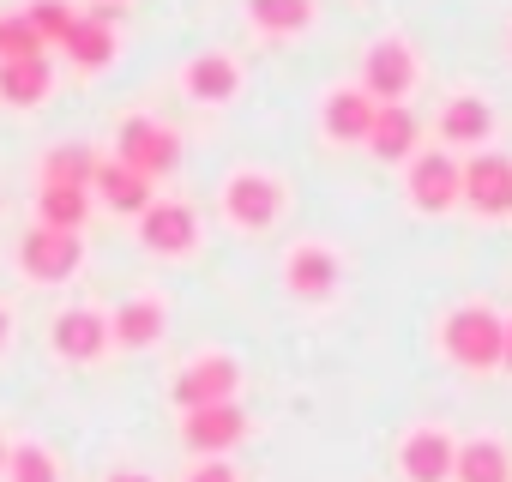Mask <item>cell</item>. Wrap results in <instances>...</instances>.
Returning a JSON list of instances; mask_svg holds the SVG:
<instances>
[{
  "instance_id": "23",
  "label": "cell",
  "mask_w": 512,
  "mask_h": 482,
  "mask_svg": "<svg viewBox=\"0 0 512 482\" xmlns=\"http://www.w3.org/2000/svg\"><path fill=\"white\" fill-rule=\"evenodd\" d=\"M61 49H67L79 67H109V61H115V37H109L103 19H73V31H67Z\"/></svg>"
},
{
  "instance_id": "25",
  "label": "cell",
  "mask_w": 512,
  "mask_h": 482,
  "mask_svg": "<svg viewBox=\"0 0 512 482\" xmlns=\"http://www.w3.org/2000/svg\"><path fill=\"white\" fill-rule=\"evenodd\" d=\"M37 217L49 229H79L91 217V199H85V187H43L37 193Z\"/></svg>"
},
{
  "instance_id": "29",
  "label": "cell",
  "mask_w": 512,
  "mask_h": 482,
  "mask_svg": "<svg viewBox=\"0 0 512 482\" xmlns=\"http://www.w3.org/2000/svg\"><path fill=\"white\" fill-rule=\"evenodd\" d=\"M187 482H241V476H235L223 458H205V464H193V470H187Z\"/></svg>"
},
{
  "instance_id": "13",
  "label": "cell",
  "mask_w": 512,
  "mask_h": 482,
  "mask_svg": "<svg viewBox=\"0 0 512 482\" xmlns=\"http://www.w3.org/2000/svg\"><path fill=\"white\" fill-rule=\"evenodd\" d=\"M284 284L302 296V302H320V296H332L338 290V254L332 248H290V260H284Z\"/></svg>"
},
{
  "instance_id": "32",
  "label": "cell",
  "mask_w": 512,
  "mask_h": 482,
  "mask_svg": "<svg viewBox=\"0 0 512 482\" xmlns=\"http://www.w3.org/2000/svg\"><path fill=\"white\" fill-rule=\"evenodd\" d=\"M0 344H7V308H0Z\"/></svg>"
},
{
  "instance_id": "2",
  "label": "cell",
  "mask_w": 512,
  "mask_h": 482,
  "mask_svg": "<svg viewBox=\"0 0 512 482\" xmlns=\"http://www.w3.org/2000/svg\"><path fill=\"white\" fill-rule=\"evenodd\" d=\"M115 163L139 169L145 181H163V175H175V163H181V139H175V127H163V121H151V115H127L121 133H115Z\"/></svg>"
},
{
  "instance_id": "31",
  "label": "cell",
  "mask_w": 512,
  "mask_h": 482,
  "mask_svg": "<svg viewBox=\"0 0 512 482\" xmlns=\"http://www.w3.org/2000/svg\"><path fill=\"white\" fill-rule=\"evenodd\" d=\"M109 482H151V476H139V470H121V476H109Z\"/></svg>"
},
{
  "instance_id": "30",
  "label": "cell",
  "mask_w": 512,
  "mask_h": 482,
  "mask_svg": "<svg viewBox=\"0 0 512 482\" xmlns=\"http://www.w3.org/2000/svg\"><path fill=\"white\" fill-rule=\"evenodd\" d=\"M500 368L512 374V320H506V338H500Z\"/></svg>"
},
{
  "instance_id": "9",
  "label": "cell",
  "mask_w": 512,
  "mask_h": 482,
  "mask_svg": "<svg viewBox=\"0 0 512 482\" xmlns=\"http://www.w3.org/2000/svg\"><path fill=\"white\" fill-rule=\"evenodd\" d=\"M139 241H145L151 254H187L193 241H199V217L181 199H151L139 211Z\"/></svg>"
},
{
  "instance_id": "15",
  "label": "cell",
  "mask_w": 512,
  "mask_h": 482,
  "mask_svg": "<svg viewBox=\"0 0 512 482\" xmlns=\"http://www.w3.org/2000/svg\"><path fill=\"white\" fill-rule=\"evenodd\" d=\"M374 109H380V103H374L368 91H332V97H326L320 127H326V139H332V145H356V139H368Z\"/></svg>"
},
{
  "instance_id": "7",
  "label": "cell",
  "mask_w": 512,
  "mask_h": 482,
  "mask_svg": "<svg viewBox=\"0 0 512 482\" xmlns=\"http://www.w3.org/2000/svg\"><path fill=\"white\" fill-rule=\"evenodd\" d=\"M241 434H247V410H241L235 398H229V404H199V410L181 416V440H187V452H205V458L229 452Z\"/></svg>"
},
{
  "instance_id": "17",
  "label": "cell",
  "mask_w": 512,
  "mask_h": 482,
  "mask_svg": "<svg viewBox=\"0 0 512 482\" xmlns=\"http://www.w3.org/2000/svg\"><path fill=\"white\" fill-rule=\"evenodd\" d=\"M91 187L103 193V205H109V211H127V217H139V211L151 205V181H145L139 169H127V163H97Z\"/></svg>"
},
{
  "instance_id": "19",
  "label": "cell",
  "mask_w": 512,
  "mask_h": 482,
  "mask_svg": "<svg viewBox=\"0 0 512 482\" xmlns=\"http://www.w3.org/2000/svg\"><path fill=\"white\" fill-rule=\"evenodd\" d=\"M452 482H512V458L500 440H464L458 458H452Z\"/></svg>"
},
{
  "instance_id": "27",
  "label": "cell",
  "mask_w": 512,
  "mask_h": 482,
  "mask_svg": "<svg viewBox=\"0 0 512 482\" xmlns=\"http://www.w3.org/2000/svg\"><path fill=\"white\" fill-rule=\"evenodd\" d=\"M31 19V31H37V43H67V31H73V7H67V0H37V7L25 13Z\"/></svg>"
},
{
  "instance_id": "12",
  "label": "cell",
  "mask_w": 512,
  "mask_h": 482,
  "mask_svg": "<svg viewBox=\"0 0 512 482\" xmlns=\"http://www.w3.org/2000/svg\"><path fill=\"white\" fill-rule=\"evenodd\" d=\"M49 344H55V356H67V362H97L103 344H109V320H103L97 308H67V314L55 320Z\"/></svg>"
},
{
  "instance_id": "10",
  "label": "cell",
  "mask_w": 512,
  "mask_h": 482,
  "mask_svg": "<svg viewBox=\"0 0 512 482\" xmlns=\"http://www.w3.org/2000/svg\"><path fill=\"white\" fill-rule=\"evenodd\" d=\"M458 193H464V175H458V163L446 151H416L410 157V199H416V211H452Z\"/></svg>"
},
{
  "instance_id": "4",
  "label": "cell",
  "mask_w": 512,
  "mask_h": 482,
  "mask_svg": "<svg viewBox=\"0 0 512 482\" xmlns=\"http://www.w3.org/2000/svg\"><path fill=\"white\" fill-rule=\"evenodd\" d=\"M223 211H229V223L235 229H272L278 223V211H284V187L272 181V175H260V169H241V175H229V187H223Z\"/></svg>"
},
{
  "instance_id": "6",
  "label": "cell",
  "mask_w": 512,
  "mask_h": 482,
  "mask_svg": "<svg viewBox=\"0 0 512 482\" xmlns=\"http://www.w3.org/2000/svg\"><path fill=\"white\" fill-rule=\"evenodd\" d=\"M241 386V368L235 356H193L181 374H175V404L181 410H199V404H229Z\"/></svg>"
},
{
  "instance_id": "18",
  "label": "cell",
  "mask_w": 512,
  "mask_h": 482,
  "mask_svg": "<svg viewBox=\"0 0 512 482\" xmlns=\"http://www.w3.org/2000/svg\"><path fill=\"white\" fill-rule=\"evenodd\" d=\"M181 85H187V97H193V103H229V97H235V85H241V73H235V61H229V55H199V61H187Z\"/></svg>"
},
{
  "instance_id": "14",
  "label": "cell",
  "mask_w": 512,
  "mask_h": 482,
  "mask_svg": "<svg viewBox=\"0 0 512 482\" xmlns=\"http://www.w3.org/2000/svg\"><path fill=\"white\" fill-rule=\"evenodd\" d=\"M416 133H422V127H416V115H410V109L380 103V109H374V127H368V139H362V145H368L380 163H404V157H416Z\"/></svg>"
},
{
  "instance_id": "1",
  "label": "cell",
  "mask_w": 512,
  "mask_h": 482,
  "mask_svg": "<svg viewBox=\"0 0 512 482\" xmlns=\"http://www.w3.org/2000/svg\"><path fill=\"white\" fill-rule=\"evenodd\" d=\"M500 338H506V320H500L494 308H482V302L452 308V314H446V326H440L446 356H452L458 368H470V374L500 368Z\"/></svg>"
},
{
  "instance_id": "3",
  "label": "cell",
  "mask_w": 512,
  "mask_h": 482,
  "mask_svg": "<svg viewBox=\"0 0 512 482\" xmlns=\"http://www.w3.org/2000/svg\"><path fill=\"white\" fill-rule=\"evenodd\" d=\"M79 260H85L79 229H49V223H37V229L25 235V248H19V266H25L31 284H67V278L79 272Z\"/></svg>"
},
{
  "instance_id": "33",
  "label": "cell",
  "mask_w": 512,
  "mask_h": 482,
  "mask_svg": "<svg viewBox=\"0 0 512 482\" xmlns=\"http://www.w3.org/2000/svg\"><path fill=\"white\" fill-rule=\"evenodd\" d=\"M0 470H7V440H0Z\"/></svg>"
},
{
  "instance_id": "16",
  "label": "cell",
  "mask_w": 512,
  "mask_h": 482,
  "mask_svg": "<svg viewBox=\"0 0 512 482\" xmlns=\"http://www.w3.org/2000/svg\"><path fill=\"white\" fill-rule=\"evenodd\" d=\"M49 85H55V73H49V61H43V55L0 61V103L31 109V103H43V97H49Z\"/></svg>"
},
{
  "instance_id": "5",
  "label": "cell",
  "mask_w": 512,
  "mask_h": 482,
  "mask_svg": "<svg viewBox=\"0 0 512 482\" xmlns=\"http://www.w3.org/2000/svg\"><path fill=\"white\" fill-rule=\"evenodd\" d=\"M410 85H416V49H410L404 37L374 43L368 61H362V91H368L374 103H398Z\"/></svg>"
},
{
  "instance_id": "11",
  "label": "cell",
  "mask_w": 512,
  "mask_h": 482,
  "mask_svg": "<svg viewBox=\"0 0 512 482\" xmlns=\"http://www.w3.org/2000/svg\"><path fill=\"white\" fill-rule=\"evenodd\" d=\"M458 175H464V193L458 199H470L482 217H506L512 211V163L506 157H476Z\"/></svg>"
},
{
  "instance_id": "8",
  "label": "cell",
  "mask_w": 512,
  "mask_h": 482,
  "mask_svg": "<svg viewBox=\"0 0 512 482\" xmlns=\"http://www.w3.org/2000/svg\"><path fill=\"white\" fill-rule=\"evenodd\" d=\"M452 458H458V440L446 428H410L398 446L404 482H452Z\"/></svg>"
},
{
  "instance_id": "20",
  "label": "cell",
  "mask_w": 512,
  "mask_h": 482,
  "mask_svg": "<svg viewBox=\"0 0 512 482\" xmlns=\"http://www.w3.org/2000/svg\"><path fill=\"white\" fill-rule=\"evenodd\" d=\"M97 175V151L91 145H55L43 157V187H91Z\"/></svg>"
},
{
  "instance_id": "21",
  "label": "cell",
  "mask_w": 512,
  "mask_h": 482,
  "mask_svg": "<svg viewBox=\"0 0 512 482\" xmlns=\"http://www.w3.org/2000/svg\"><path fill=\"white\" fill-rule=\"evenodd\" d=\"M109 338H115V344H127V350L157 344V338H163V308H157V302H127V308L109 320Z\"/></svg>"
},
{
  "instance_id": "26",
  "label": "cell",
  "mask_w": 512,
  "mask_h": 482,
  "mask_svg": "<svg viewBox=\"0 0 512 482\" xmlns=\"http://www.w3.org/2000/svg\"><path fill=\"white\" fill-rule=\"evenodd\" d=\"M7 482H61V464L37 440H19L7 446Z\"/></svg>"
},
{
  "instance_id": "24",
  "label": "cell",
  "mask_w": 512,
  "mask_h": 482,
  "mask_svg": "<svg viewBox=\"0 0 512 482\" xmlns=\"http://www.w3.org/2000/svg\"><path fill=\"white\" fill-rule=\"evenodd\" d=\"M488 127H494V115H488L482 97H458V103H446V115H440V133H446L452 145H476V139H488Z\"/></svg>"
},
{
  "instance_id": "22",
  "label": "cell",
  "mask_w": 512,
  "mask_h": 482,
  "mask_svg": "<svg viewBox=\"0 0 512 482\" xmlns=\"http://www.w3.org/2000/svg\"><path fill=\"white\" fill-rule=\"evenodd\" d=\"M247 13L272 37H296V31L314 25V0H247Z\"/></svg>"
},
{
  "instance_id": "28",
  "label": "cell",
  "mask_w": 512,
  "mask_h": 482,
  "mask_svg": "<svg viewBox=\"0 0 512 482\" xmlns=\"http://www.w3.org/2000/svg\"><path fill=\"white\" fill-rule=\"evenodd\" d=\"M25 55H43L31 19H0V61H25Z\"/></svg>"
}]
</instances>
